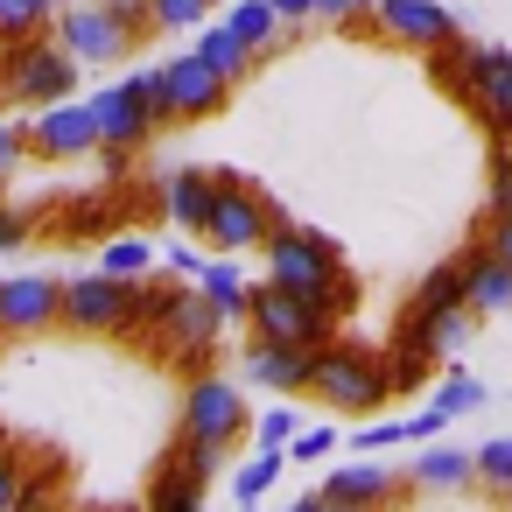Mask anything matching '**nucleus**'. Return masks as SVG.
Instances as JSON below:
<instances>
[{
    "mask_svg": "<svg viewBox=\"0 0 512 512\" xmlns=\"http://www.w3.org/2000/svg\"><path fill=\"white\" fill-rule=\"evenodd\" d=\"M29 8H36V15H43V22H50V15H57V0H29Z\"/></svg>",
    "mask_w": 512,
    "mask_h": 512,
    "instance_id": "49",
    "label": "nucleus"
},
{
    "mask_svg": "<svg viewBox=\"0 0 512 512\" xmlns=\"http://www.w3.org/2000/svg\"><path fill=\"white\" fill-rule=\"evenodd\" d=\"M162 204H169V225H183V232H211L218 176H211V169H176L169 190H162Z\"/></svg>",
    "mask_w": 512,
    "mask_h": 512,
    "instance_id": "19",
    "label": "nucleus"
},
{
    "mask_svg": "<svg viewBox=\"0 0 512 512\" xmlns=\"http://www.w3.org/2000/svg\"><path fill=\"white\" fill-rule=\"evenodd\" d=\"M260 253H267V281H274V288L309 295V302H323V309H337V316L358 302V281L344 274V253H337L323 232H309V225H274Z\"/></svg>",
    "mask_w": 512,
    "mask_h": 512,
    "instance_id": "1",
    "label": "nucleus"
},
{
    "mask_svg": "<svg viewBox=\"0 0 512 512\" xmlns=\"http://www.w3.org/2000/svg\"><path fill=\"white\" fill-rule=\"evenodd\" d=\"M491 134H498V141H512V113H498V120H491Z\"/></svg>",
    "mask_w": 512,
    "mask_h": 512,
    "instance_id": "48",
    "label": "nucleus"
},
{
    "mask_svg": "<svg viewBox=\"0 0 512 512\" xmlns=\"http://www.w3.org/2000/svg\"><path fill=\"white\" fill-rule=\"evenodd\" d=\"M22 155H29V127H15V120H0V183H8V176L22 169Z\"/></svg>",
    "mask_w": 512,
    "mask_h": 512,
    "instance_id": "36",
    "label": "nucleus"
},
{
    "mask_svg": "<svg viewBox=\"0 0 512 512\" xmlns=\"http://www.w3.org/2000/svg\"><path fill=\"white\" fill-rule=\"evenodd\" d=\"M386 498H400V470H386V463H344V470L323 477L330 512H365V505H386Z\"/></svg>",
    "mask_w": 512,
    "mask_h": 512,
    "instance_id": "16",
    "label": "nucleus"
},
{
    "mask_svg": "<svg viewBox=\"0 0 512 512\" xmlns=\"http://www.w3.org/2000/svg\"><path fill=\"white\" fill-rule=\"evenodd\" d=\"M29 148H36L43 162L92 155V148H99V113H92V99H85V106H71V99L36 106V120H29Z\"/></svg>",
    "mask_w": 512,
    "mask_h": 512,
    "instance_id": "13",
    "label": "nucleus"
},
{
    "mask_svg": "<svg viewBox=\"0 0 512 512\" xmlns=\"http://www.w3.org/2000/svg\"><path fill=\"white\" fill-rule=\"evenodd\" d=\"M92 113H99V148H106V141H113V148H141V141L162 127V120H155V113L134 99V85L99 92V99H92Z\"/></svg>",
    "mask_w": 512,
    "mask_h": 512,
    "instance_id": "17",
    "label": "nucleus"
},
{
    "mask_svg": "<svg viewBox=\"0 0 512 512\" xmlns=\"http://www.w3.org/2000/svg\"><path fill=\"white\" fill-rule=\"evenodd\" d=\"M127 85H134V99H141L155 120H169V78H162V71H141V78H127Z\"/></svg>",
    "mask_w": 512,
    "mask_h": 512,
    "instance_id": "37",
    "label": "nucleus"
},
{
    "mask_svg": "<svg viewBox=\"0 0 512 512\" xmlns=\"http://www.w3.org/2000/svg\"><path fill=\"white\" fill-rule=\"evenodd\" d=\"M162 267H176V274H197V267H204V260H197V253H190V246H162Z\"/></svg>",
    "mask_w": 512,
    "mask_h": 512,
    "instance_id": "46",
    "label": "nucleus"
},
{
    "mask_svg": "<svg viewBox=\"0 0 512 512\" xmlns=\"http://www.w3.org/2000/svg\"><path fill=\"white\" fill-rule=\"evenodd\" d=\"M78 57L64 50V43H50V36H8V50H0V92H8L15 106H57V99H71V85H78Z\"/></svg>",
    "mask_w": 512,
    "mask_h": 512,
    "instance_id": "2",
    "label": "nucleus"
},
{
    "mask_svg": "<svg viewBox=\"0 0 512 512\" xmlns=\"http://www.w3.org/2000/svg\"><path fill=\"white\" fill-rule=\"evenodd\" d=\"M274 477H281V449H260L253 463H239V470H232V498H239V505H253V498H267V491H274Z\"/></svg>",
    "mask_w": 512,
    "mask_h": 512,
    "instance_id": "27",
    "label": "nucleus"
},
{
    "mask_svg": "<svg viewBox=\"0 0 512 512\" xmlns=\"http://www.w3.org/2000/svg\"><path fill=\"white\" fill-rule=\"evenodd\" d=\"M22 239H29V218H22V211H8V204H0V253H15Z\"/></svg>",
    "mask_w": 512,
    "mask_h": 512,
    "instance_id": "42",
    "label": "nucleus"
},
{
    "mask_svg": "<svg viewBox=\"0 0 512 512\" xmlns=\"http://www.w3.org/2000/svg\"><path fill=\"white\" fill-rule=\"evenodd\" d=\"M253 435H260V449H281V442H295V414H288V407H267V414L253 421Z\"/></svg>",
    "mask_w": 512,
    "mask_h": 512,
    "instance_id": "38",
    "label": "nucleus"
},
{
    "mask_svg": "<svg viewBox=\"0 0 512 512\" xmlns=\"http://www.w3.org/2000/svg\"><path fill=\"white\" fill-rule=\"evenodd\" d=\"M113 225H120V211H113V197H99V190L78 197V204H64V232H71V239H106Z\"/></svg>",
    "mask_w": 512,
    "mask_h": 512,
    "instance_id": "25",
    "label": "nucleus"
},
{
    "mask_svg": "<svg viewBox=\"0 0 512 512\" xmlns=\"http://www.w3.org/2000/svg\"><path fill=\"white\" fill-rule=\"evenodd\" d=\"M372 29L386 43H407V50H449L456 43V15L442 8V0H379Z\"/></svg>",
    "mask_w": 512,
    "mask_h": 512,
    "instance_id": "12",
    "label": "nucleus"
},
{
    "mask_svg": "<svg viewBox=\"0 0 512 512\" xmlns=\"http://www.w3.org/2000/svg\"><path fill=\"white\" fill-rule=\"evenodd\" d=\"M127 302H134V281L113 274V267H99V274H71V281H64V323L85 330V337H120Z\"/></svg>",
    "mask_w": 512,
    "mask_h": 512,
    "instance_id": "6",
    "label": "nucleus"
},
{
    "mask_svg": "<svg viewBox=\"0 0 512 512\" xmlns=\"http://www.w3.org/2000/svg\"><path fill=\"white\" fill-rule=\"evenodd\" d=\"M197 295L232 323V316H246V295H253V288L239 281V267H232V260H204V267H197Z\"/></svg>",
    "mask_w": 512,
    "mask_h": 512,
    "instance_id": "21",
    "label": "nucleus"
},
{
    "mask_svg": "<svg viewBox=\"0 0 512 512\" xmlns=\"http://www.w3.org/2000/svg\"><path fill=\"white\" fill-rule=\"evenodd\" d=\"M15 491H22V463H15L8 442H0V505H15Z\"/></svg>",
    "mask_w": 512,
    "mask_h": 512,
    "instance_id": "41",
    "label": "nucleus"
},
{
    "mask_svg": "<svg viewBox=\"0 0 512 512\" xmlns=\"http://www.w3.org/2000/svg\"><path fill=\"white\" fill-rule=\"evenodd\" d=\"M435 78L463 92V106L491 127L498 113H512V50L505 43H449V57L435 50Z\"/></svg>",
    "mask_w": 512,
    "mask_h": 512,
    "instance_id": "3",
    "label": "nucleus"
},
{
    "mask_svg": "<svg viewBox=\"0 0 512 512\" xmlns=\"http://www.w3.org/2000/svg\"><path fill=\"white\" fill-rule=\"evenodd\" d=\"M330 449H337V428H295V442H288L295 463H323Z\"/></svg>",
    "mask_w": 512,
    "mask_h": 512,
    "instance_id": "35",
    "label": "nucleus"
},
{
    "mask_svg": "<svg viewBox=\"0 0 512 512\" xmlns=\"http://www.w3.org/2000/svg\"><path fill=\"white\" fill-rule=\"evenodd\" d=\"M484 246L512 260V211H505V218H484Z\"/></svg>",
    "mask_w": 512,
    "mask_h": 512,
    "instance_id": "43",
    "label": "nucleus"
},
{
    "mask_svg": "<svg viewBox=\"0 0 512 512\" xmlns=\"http://www.w3.org/2000/svg\"><path fill=\"white\" fill-rule=\"evenodd\" d=\"M29 29H43V15L29 8V0H0V43H8V36H29Z\"/></svg>",
    "mask_w": 512,
    "mask_h": 512,
    "instance_id": "39",
    "label": "nucleus"
},
{
    "mask_svg": "<svg viewBox=\"0 0 512 512\" xmlns=\"http://www.w3.org/2000/svg\"><path fill=\"white\" fill-rule=\"evenodd\" d=\"M428 407H435L442 421H456V414H477V407H484V386H477L470 372H449V379L435 386V400H428Z\"/></svg>",
    "mask_w": 512,
    "mask_h": 512,
    "instance_id": "29",
    "label": "nucleus"
},
{
    "mask_svg": "<svg viewBox=\"0 0 512 512\" xmlns=\"http://www.w3.org/2000/svg\"><path fill=\"white\" fill-rule=\"evenodd\" d=\"M225 22H232V29L260 50V57H267V50H274V36H281V8H274V0H239V8H232Z\"/></svg>",
    "mask_w": 512,
    "mask_h": 512,
    "instance_id": "24",
    "label": "nucleus"
},
{
    "mask_svg": "<svg viewBox=\"0 0 512 512\" xmlns=\"http://www.w3.org/2000/svg\"><path fill=\"white\" fill-rule=\"evenodd\" d=\"M309 393L330 400V407H344V414H372V407L393 400V372H386V358H372L365 344H323Z\"/></svg>",
    "mask_w": 512,
    "mask_h": 512,
    "instance_id": "4",
    "label": "nucleus"
},
{
    "mask_svg": "<svg viewBox=\"0 0 512 512\" xmlns=\"http://www.w3.org/2000/svg\"><path fill=\"white\" fill-rule=\"evenodd\" d=\"M246 379L267 386V393H309L316 351H309V344H274V337H260V344L246 351Z\"/></svg>",
    "mask_w": 512,
    "mask_h": 512,
    "instance_id": "15",
    "label": "nucleus"
},
{
    "mask_svg": "<svg viewBox=\"0 0 512 512\" xmlns=\"http://www.w3.org/2000/svg\"><path fill=\"white\" fill-rule=\"evenodd\" d=\"M106 267L134 281V274H148V267H155V246H148V239H106Z\"/></svg>",
    "mask_w": 512,
    "mask_h": 512,
    "instance_id": "33",
    "label": "nucleus"
},
{
    "mask_svg": "<svg viewBox=\"0 0 512 512\" xmlns=\"http://www.w3.org/2000/svg\"><path fill=\"white\" fill-rule=\"evenodd\" d=\"M281 8V22H302V15H316V0H274Z\"/></svg>",
    "mask_w": 512,
    "mask_h": 512,
    "instance_id": "47",
    "label": "nucleus"
},
{
    "mask_svg": "<svg viewBox=\"0 0 512 512\" xmlns=\"http://www.w3.org/2000/svg\"><path fill=\"white\" fill-rule=\"evenodd\" d=\"M463 281H470V309L477 316H512V260L491 253L484 239L463 253Z\"/></svg>",
    "mask_w": 512,
    "mask_h": 512,
    "instance_id": "18",
    "label": "nucleus"
},
{
    "mask_svg": "<svg viewBox=\"0 0 512 512\" xmlns=\"http://www.w3.org/2000/svg\"><path fill=\"white\" fill-rule=\"evenodd\" d=\"M148 505H155V512H197V505H204V477H190L183 463H162Z\"/></svg>",
    "mask_w": 512,
    "mask_h": 512,
    "instance_id": "23",
    "label": "nucleus"
},
{
    "mask_svg": "<svg viewBox=\"0 0 512 512\" xmlns=\"http://www.w3.org/2000/svg\"><path fill=\"white\" fill-rule=\"evenodd\" d=\"M470 456H477V477H484L491 491H512V435H491V442H477Z\"/></svg>",
    "mask_w": 512,
    "mask_h": 512,
    "instance_id": "30",
    "label": "nucleus"
},
{
    "mask_svg": "<svg viewBox=\"0 0 512 512\" xmlns=\"http://www.w3.org/2000/svg\"><path fill=\"white\" fill-rule=\"evenodd\" d=\"M57 43L78 57V64H120L134 50V36L120 29L113 0H92V8H64L57 15Z\"/></svg>",
    "mask_w": 512,
    "mask_h": 512,
    "instance_id": "10",
    "label": "nucleus"
},
{
    "mask_svg": "<svg viewBox=\"0 0 512 512\" xmlns=\"http://www.w3.org/2000/svg\"><path fill=\"white\" fill-rule=\"evenodd\" d=\"M155 8V29H204L218 0H148Z\"/></svg>",
    "mask_w": 512,
    "mask_h": 512,
    "instance_id": "31",
    "label": "nucleus"
},
{
    "mask_svg": "<svg viewBox=\"0 0 512 512\" xmlns=\"http://www.w3.org/2000/svg\"><path fill=\"white\" fill-rule=\"evenodd\" d=\"M393 344H400V351H428V358H442V344H435V309H428V302L400 309V323H393Z\"/></svg>",
    "mask_w": 512,
    "mask_h": 512,
    "instance_id": "28",
    "label": "nucleus"
},
{
    "mask_svg": "<svg viewBox=\"0 0 512 512\" xmlns=\"http://www.w3.org/2000/svg\"><path fill=\"white\" fill-rule=\"evenodd\" d=\"M246 323H253V337L309 344V351H323V344L337 337V309H323V302H309V295H288V288H274V281H260V288L246 295Z\"/></svg>",
    "mask_w": 512,
    "mask_h": 512,
    "instance_id": "5",
    "label": "nucleus"
},
{
    "mask_svg": "<svg viewBox=\"0 0 512 512\" xmlns=\"http://www.w3.org/2000/svg\"><path fill=\"white\" fill-rule=\"evenodd\" d=\"M414 302H428V309H456V302H470L463 260H442V267H428V281H421V295H414Z\"/></svg>",
    "mask_w": 512,
    "mask_h": 512,
    "instance_id": "26",
    "label": "nucleus"
},
{
    "mask_svg": "<svg viewBox=\"0 0 512 512\" xmlns=\"http://www.w3.org/2000/svg\"><path fill=\"white\" fill-rule=\"evenodd\" d=\"M365 8H379V0H316V15H337V22L344 15H365Z\"/></svg>",
    "mask_w": 512,
    "mask_h": 512,
    "instance_id": "44",
    "label": "nucleus"
},
{
    "mask_svg": "<svg viewBox=\"0 0 512 512\" xmlns=\"http://www.w3.org/2000/svg\"><path fill=\"white\" fill-rule=\"evenodd\" d=\"M512 211V141H498L491 155V190H484V218H505Z\"/></svg>",
    "mask_w": 512,
    "mask_h": 512,
    "instance_id": "32",
    "label": "nucleus"
},
{
    "mask_svg": "<svg viewBox=\"0 0 512 512\" xmlns=\"http://www.w3.org/2000/svg\"><path fill=\"white\" fill-rule=\"evenodd\" d=\"M0 337H8V330H0Z\"/></svg>",
    "mask_w": 512,
    "mask_h": 512,
    "instance_id": "50",
    "label": "nucleus"
},
{
    "mask_svg": "<svg viewBox=\"0 0 512 512\" xmlns=\"http://www.w3.org/2000/svg\"><path fill=\"white\" fill-rule=\"evenodd\" d=\"M428 365H435L428 351H400V344H393V351H386V372H393V393H414V386H428Z\"/></svg>",
    "mask_w": 512,
    "mask_h": 512,
    "instance_id": "34",
    "label": "nucleus"
},
{
    "mask_svg": "<svg viewBox=\"0 0 512 512\" xmlns=\"http://www.w3.org/2000/svg\"><path fill=\"white\" fill-rule=\"evenodd\" d=\"M386 442H421V435H414V414H407V421H379V428L358 435V449H386Z\"/></svg>",
    "mask_w": 512,
    "mask_h": 512,
    "instance_id": "40",
    "label": "nucleus"
},
{
    "mask_svg": "<svg viewBox=\"0 0 512 512\" xmlns=\"http://www.w3.org/2000/svg\"><path fill=\"white\" fill-rule=\"evenodd\" d=\"M197 57H211V64L225 71V78H246L260 50H253V43H246V36L232 29V22H204V36H197Z\"/></svg>",
    "mask_w": 512,
    "mask_h": 512,
    "instance_id": "20",
    "label": "nucleus"
},
{
    "mask_svg": "<svg viewBox=\"0 0 512 512\" xmlns=\"http://www.w3.org/2000/svg\"><path fill=\"white\" fill-rule=\"evenodd\" d=\"M470 477H477V456L470 449H421L414 456V484H428V491H456Z\"/></svg>",
    "mask_w": 512,
    "mask_h": 512,
    "instance_id": "22",
    "label": "nucleus"
},
{
    "mask_svg": "<svg viewBox=\"0 0 512 512\" xmlns=\"http://www.w3.org/2000/svg\"><path fill=\"white\" fill-rule=\"evenodd\" d=\"M127 169H134V148H113V141H106V183H120Z\"/></svg>",
    "mask_w": 512,
    "mask_h": 512,
    "instance_id": "45",
    "label": "nucleus"
},
{
    "mask_svg": "<svg viewBox=\"0 0 512 512\" xmlns=\"http://www.w3.org/2000/svg\"><path fill=\"white\" fill-rule=\"evenodd\" d=\"M64 323V281L57 274H8L0 281V330L8 337H43Z\"/></svg>",
    "mask_w": 512,
    "mask_h": 512,
    "instance_id": "9",
    "label": "nucleus"
},
{
    "mask_svg": "<svg viewBox=\"0 0 512 512\" xmlns=\"http://www.w3.org/2000/svg\"><path fill=\"white\" fill-rule=\"evenodd\" d=\"M162 78H169V120H211V113H225V99H232V78L211 64V57H169L162 64Z\"/></svg>",
    "mask_w": 512,
    "mask_h": 512,
    "instance_id": "11",
    "label": "nucleus"
},
{
    "mask_svg": "<svg viewBox=\"0 0 512 512\" xmlns=\"http://www.w3.org/2000/svg\"><path fill=\"white\" fill-rule=\"evenodd\" d=\"M162 330L176 337V358L197 372L204 358H211V344H218V330H225V316L204 302V295H183V288H169V309H162Z\"/></svg>",
    "mask_w": 512,
    "mask_h": 512,
    "instance_id": "14",
    "label": "nucleus"
},
{
    "mask_svg": "<svg viewBox=\"0 0 512 512\" xmlns=\"http://www.w3.org/2000/svg\"><path fill=\"white\" fill-rule=\"evenodd\" d=\"M183 428L190 435H211V442H239L246 428H253V414H246V393L232 386V379H211V372H197L190 379V393H183Z\"/></svg>",
    "mask_w": 512,
    "mask_h": 512,
    "instance_id": "8",
    "label": "nucleus"
},
{
    "mask_svg": "<svg viewBox=\"0 0 512 512\" xmlns=\"http://www.w3.org/2000/svg\"><path fill=\"white\" fill-rule=\"evenodd\" d=\"M281 225V211L253 190V183H218V211H211V246L218 253H246V246H267V232Z\"/></svg>",
    "mask_w": 512,
    "mask_h": 512,
    "instance_id": "7",
    "label": "nucleus"
}]
</instances>
